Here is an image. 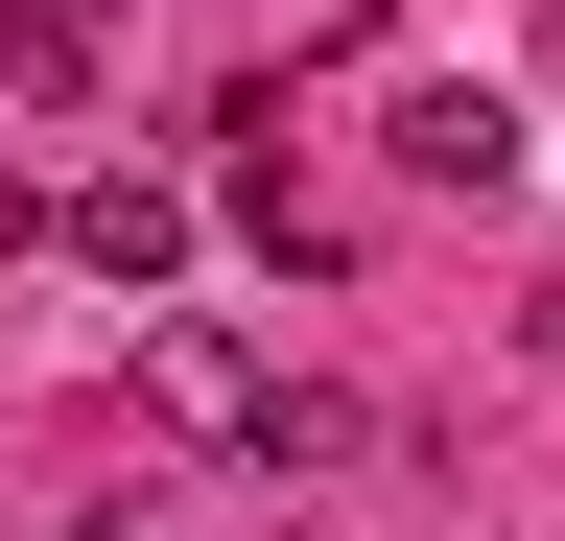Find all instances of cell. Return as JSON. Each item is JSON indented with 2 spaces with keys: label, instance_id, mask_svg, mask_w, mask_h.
Here are the masks:
<instances>
[{
  "label": "cell",
  "instance_id": "6da1fadb",
  "mask_svg": "<svg viewBox=\"0 0 565 541\" xmlns=\"http://www.w3.org/2000/svg\"><path fill=\"white\" fill-rule=\"evenodd\" d=\"M118 400H141V424H189V447H259V400H282V377L236 354V329H189V306H166V329L118 354Z\"/></svg>",
  "mask_w": 565,
  "mask_h": 541
},
{
  "label": "cell",
  "instance_id": "7a4b0ae2",
  "mask_svg": "<svg viewBox=\"0 0 565 541\" xmlns=\"http://www.w3.org/2000/svg\"><path fill=\"white\" fill-rule=\"evenodd\" d=\"M47 236L95 259V283H189V188H141V165H95V188H71Z\"/></svg>",
  "mask_w": 565,
  "mask_h": 541
},
{
  "label": "cell",
  "instance_id": "3957f363",
  "mask_svg": "<svg viewBox=\"0 0 565 541\" xmlns=\"http://www.w3.org/2000/svg\"><path fill=\"white\" fill-rule=\"evenodd\" d=\"M401 165H424V188H494V165H519V118H494L471 72H424V95H401Z\"/></svg>",
  "mask_w": 565,
  "mask_h": 541
},
{
  "label": "cell",
  "instance_id": "277c9868",
  "mask_svg": "<svg viewBox=\"0 0 565 541\" xmlns=\"http://www.w3.org/2000/svg\"><path fill=\"white\" fill-rule=\"evenodd\" d=\"M0 95H24V118L95 95V0H0Z\"/></svg>",
  "mask_w": 565,
  "mask_h": 541
},
{
  "label": "cell",
  "instance_id": "5b68a950",
  "mask_svg": "<svg viewBox=\"0 0 565 541\" xmlns=\"http://www.w3.org/2000/svg\"><path fill=\"white\" fill-rule=\"evenodd\" d=\"M542 47H565V0H542Z\"/></svg>",
  "mask_w": 565,
  "mask_h": 541
}]
</instances>
